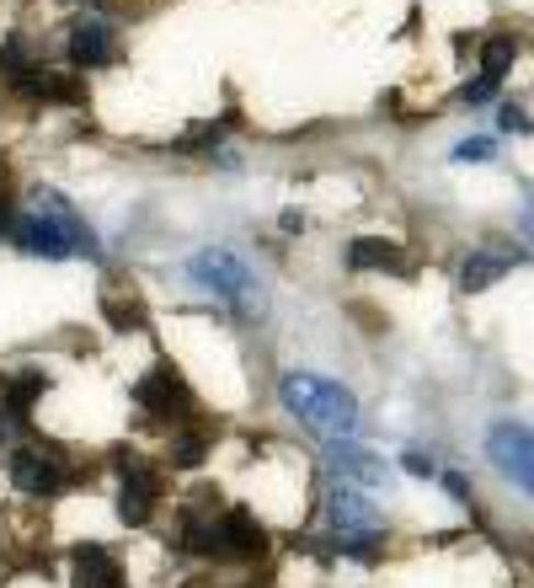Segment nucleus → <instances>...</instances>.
<instances>
[{
	"label": "nucleus",
	"mask_w": 534,
	"mask_h": 588,
	"mask_svg": "<svg viewBox=\"0 0 534 588\" xmlns=\"http://www.w3.org/2000/svg\"><path fill=\"white\" fill-rule=\"evenodd\" d=\"M487 455L502 476H513L524 493H534V428L524 422H497L487 433Z\"/></svg>",
	"instance_id": "nucleus-6"
},
{
	"label": "nucleus",
	"mask_w": 534,
	"mask_h": 588,
	"mask_svg": "<svg viewBox=\"0 0 534 588\" xmlns=\"http://www.w3.org/2000/svg\"><path fill=\"white\" fill-rule=\"evenodd\" d=\"M11 428H16V422H11V418H5V412H0V444L11 439Z\"/></svg>",
	"instance_id": "nucleus-22"
},
{
	"label": "nucleus",
	"mask_w": 534,
	"mask_h": 588,
	"mask_svg": "<svg viewBox=\"0 0 534 588\" xmlns=\"http://www.w3.org/2000/svg\"><path fill=\"white\" fill-rule=\"evenodd\" d=\"M519 230H524V241H530V247H534V199H530V204H524V219H519Z\"/></svg>",
	"instance_id": "nucleus-20"
},
{
	"label": "nucleus",
	"mask_w": 534,
	"mask_h": 588,
	"mask_svg": "<svg viewBox=\"0 0 534 588\" xmlns=\"http://www.w3.org/2000/svg\"><path fill=\"white\" fill-rule=\"evenodd\" d=\"M348 268L353 273H364V268H390V273H411L417 262H411L396 241H379V236H359L353 247H348Z\"/></svg>",
	"instance_id": "nucleus-14"
},
{
	"label": "nucleus",
	"mask_w": 534,
	"mask_h": 588,
	"mask_svg": "<svg viewBox=\"0 0 534 588\" xmlns=\"http://www.w3.org/2000/svg\"><path fill=\"white\" fill-rule=\"evenodd\" d=\"M502 128H508V134H530L534 118L519 108V102H508V108H502Z\"/></svg>",
	"instance_id": "nucleus-19"
},
{
	"label": "nucleus",
	"mask_w": 534,
	"mask_h": 588,
	"mask_svg": "<svg viewBox=\"0 0 534 588\" xmlns=\"http://www.w3.org/2000/svg\"><path fill=\"white\" fill-rule=\"evenodd\" d=\"M70 578H76V588H128L118 556L102 546V541H81V546H70Z\"/></svg>",
	"instance_id": "nucleus-11"
},
{
	"label": "nucleus",
	"mask_w": 534,
	"mask_h": 588,
	"mask_svg": "<svg viewBox=\"0 0 534 588\" xmlns=\"http://www.w3.org/2000/svg\"><path fill=\"white\" fill-rule=\"evenodd\" d=\"M113 465L124 476V487H118V519H124L128 530H145L156 519V508H161V471L145 461L139 450H118Z\"/></svg>",
	"instance_id": "nucleus-2"
},
{
	"label": "nucleus",
	"mask_w": 534,
	"mask_h": 588,
	"mask_svg": "<svg viewBox=\"0 0 534 588\" xmlns=\"http://www.w3.org/2000/svg\"><path fill=\"white\" fill-rule=\"evenodd\" d=\"M279 402H284V412L305 422L316 439H353L359 433V396L342 385V380H321V375H299V370H288L279 380Z\"/></svg>",
	"instance_id": "nucleus-1"
},
{
	"label": "nucleus",
	"mask_w": 534,
	"mask_h": 588,
	"mask_svg": "<svg viewBox=\"0 0 534 588\" xmlns=\"http://www.w3.org/2000/svg\"><path fill=\"white\" fill-rule=\"evenodd\" d=\"M401 465H407L411 476H439V461H433L428 450H407V455H401Z\"/></svg>",
	"instance_id": "nucleus-18"
},
{
	"label": "nucleus",
	"mask_w": 534,
	"mask_h": 588,
	"mask_svg": "<svg viewBox=\"0 0 534 588\" xmlns=\"http://www.w3.org/2000/svg\"><path fill=\"white\" fill-rule=\"evenodd\" d=\"M5 471H11V487L27 493V498H59L65 482H70V465H65L59 450H11Z\"/></svg>",
	"instance_id": "nucleus-5"
},
{
	"label": "nucleus",
	"mask_w": 534,
	"mask_h": 588,
	"mask_svg": "<svg viewBox=\"0 0 534 588\" xmlns=\"http://www.w3.org/2000/svg\"><path fill=\"white\" fill-rule=\"evenodd\" d=\"M65 54L76 70H96L118 54V38H113V22L107 16H76L70 22V38H65Z\"/></svg>",
	"instance_id": "nucleus-9"
},
{
	"label": "nucleus",
	"mask_w": 534,
	"mask_h": 588,
	"mask_svg": "<svg viewBox=\"0 0 534 588\" xmlns=\"http://www.w3.org/2000/svg\"><path fill=\"white\" fill-rule=\"evenodd\" d=\"M0 177H5V167H0Z\"/></svg>",
	"instance_id": "nucleus-23"
},
{
	"label": "nucleus",
	"mask_w": 534,
	"mask_h": 588,
	"mask_svg": "<svg viewBox=\"0 0 534 588\" xmlns=\"http://www.w3.org/2000/svg\"><path fill=\"white\" fill-rule=\"evenodd\" d=\"M454 161H476V167L492 161V139H459V145H454Z\"/></svg>",
	"instance_id": "nucleus-17"
},
{
	"label": "nucleus",
	"mask_w": 534,
	"mask_h": 588,
	"mask_svg": "<svg viewBox=\"0 0 534 588\" xmlns=\"http://www.w3.org/2000/svg\"><path fill=\"white\" fill-rule=\"evenodd\" d=\"M134 402L150 412V418H177L188 422L193 412H198V402H193V391H188V380H182V370L171 364V359H156L150 364V375L134 385Z\"/></svg>",
	"instance_id": "nucleus-3"
},
{
	"label": "nucleus",
	"mask_w": 534,
	"mask_h": 588,
	"mask_svg": "<svg viewBox=\"0 0 534 588\" xmlns=\"http://www.w3.org/2000/svg\"><path fill=\"white\" fill-rule=\"evenodd\" d=\"M279 225H284L288 236H294V230H305V214H299V210H284V219H279Z\"/></svg>",
	"instance_id": "nucleus-21"
},
{
	"label": "nucleus",
	"mask_w": 534,
	"mask_h": 588,
	"mask_svg": "<svg viewBox=\"0 0 534 588\" xmlns=\"http://www.w3.org/2000/svg\"><path fill=\"white\" fill-rule=\"evenodd\" d=\"M524 262V252L508 241V236H487L476 252L465 257V268H459V290L465 294H481V290H492L502 273H513Z\"/></svg>",
	"instance_id": "nucleus-8"
},
{
	"label": "nucleus",
	"mask_w": 534,
	"mask_h": 588,
	"mask_svg": "<svg viewBox=\"0 0 534 588\" xmlns=\"http://www.w3.org/2000/svg\"><path fill=\"white\" fill-rule=\"evenodd\" d=\"M102 316L118 327V332H145L150 327V310L139 299H118V294H102Z\"/></svg>",
	"instance_id": "nucleus-16"
},
{
	"label": "nucleus",
	"mask_w": 534,
	"mask_h": 588,
	"mask_svg": "<svg viewBox=\"0 0 534 588\" xmlns=\"http://www.w3.org/2000/svg\"><path fill=\"white\" fill-rule=\"evenodd\" d=\"M268 551V530L251 508H225L219 513V556L230 562H257Z\"/></svg>",
	"instance_id": "nucleus-10"
},
{
	"label": "nucleus",
	"mask_w": 534,
	"mask_h": 588,
	"mask_svg": "<svg viewBox=\"0 0 534 588\" xmlns=\"http://www.w3.org/2000/svg\"><path fill=\"white\" fill-rule=\"evenodd\" d=\"M327 461H331V471H337L342 482H353V487H385V461L370 455L364 444H353V439L327 444Z\"/></svg>",
	"instance_id": "nucleus-12"
},
{
	"label": "nucleus",
	"mask_w": 534,
	"mask_h": 588,
	"mask_svg": "<svg viewBox=\"0 0 534 588\" xmlns=\"http://www.w3.org/2000/svg\"><path fill=\"white\" fill-rule=\"evenodd\" d=\"M327 519H331V546H342V541H359V535H379V508L364 498V487H353V482H342V487H331L327 493Z\"/></svg>",
	"instance_id": "nucleus-7"
},
{
	"label": "nucleus",
	"mask_w": 534,
	"mask_h": 588,
	"mask_svg": "<svg viewBox=\"0 0 534 588\" xmlns=\"http://www.w3.org/2000/svg\"><path fill=\"white\" fill-rule=\"evenodd\" d=\"M188 279L204 284V290H214L219 299H236V305H247L251 294H257L251 268L236 252H225V247H208V252L193 257V262H188Z\"/></svg>",
	"instance_id": "nucleus-4"
},
{
	"label": "nucleus",
	"mask_w": 534,
	"mask_h": 588,
	"mask_svg": "<svg viewBox=\"0 0 534 588\" xmlns=\"http://www.w3.org/2000/svg\"><path fill=\"white\" fill-rule=\"evenodd\" d=\"M48 391V375L43 370H16V375L0 380V412L11 422H27L33 418V402Z\"/></svg>",
	"instance_id": "nucleus-13"
},
{
	"label": "nucleus",
	"mask_w": 534,
	"mask_h": 588,
	"mask_svg": "<svg viewBox=\"0 0 534 588\" xmlns=\"http://www.w3.org/2000/svg\"><path fill=\"white\" fill-rule=\"evenodd\" d=\"M208 455V433L204 428H188V433H171V444H166V465H177V471H198Z\"/></svg>",
	"instance_id": "nucleus-15"
}]
</instances>
